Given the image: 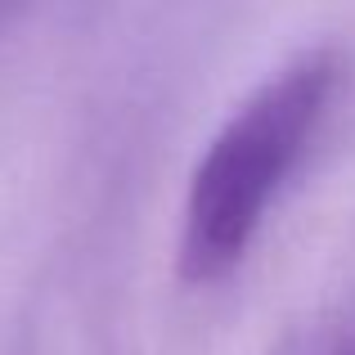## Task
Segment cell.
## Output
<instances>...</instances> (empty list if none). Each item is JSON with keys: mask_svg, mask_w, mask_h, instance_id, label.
I'll return each mask as SVG.
<instances>
[{"mask_svg": "<svg viewBox=\"0 0 355 355\" xmlns=\"http://www.w3.org/2000/svg\"><path fill=\"white\" fill-rule=\"evenodd\" d=\"M338 59L329 50L302 54L257 86L243 108L207 144L184 202L180 270L193 284L230 275L257 239L275 193L306 157L338 90Z\"/></svg>", "mask_w": 355, "mask_h": 355, "instance_id": "obj_1", "label": "cell"}]
</instances>
